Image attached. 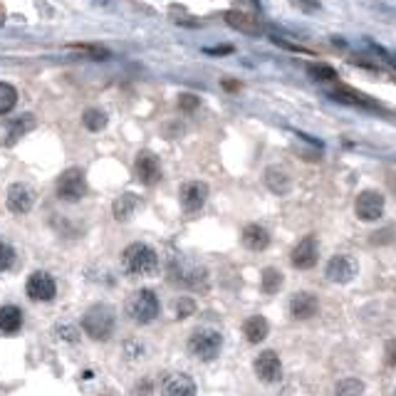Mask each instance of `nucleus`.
I'll return each instance as SVG.
<instances>
[{"instance_id": "nucleus-1", "label": "nucleus", "mask_w": 396, "mask_h": 396, "mask_svg": "<svg viewBox=\"0 0 396 396\" xmlns=\"http://www.w3.org/2000/svg\"><path fill=\"white\" fill-rule=\"evenodd\" d=\"M122 267L129 278H149L159 270V255L147 243H131L122 253Z\"/></svg>"}, {"instance_id": "nucleus-2", "label": "nucleus", "mask_w": 396, "mask_h": 396, "mask_svg": "<svg viewBox=\"0 0 396 396\" xmlns=\"http://www.w3.org/2000/svg\"><path fill=\"white\" fill-rule=\"evenodd\" d=\"M161 312V302H159V295L154 290H149V287H142V290H136L134 295L126 300V314H129L131 322L136 325H151Z\"/></svg>"}, {"instance_id": "nucleus-3", "label": "nucleus", "mask_w": 396, "mask_h": 396, "mask_svg": "<svg viewBox=\"0 0 396 396\" xmlns=\"http://www.w3.org/2000/svg\"><path fill=\"white\" fill-rule=\"evenodd\" d=\"M82 327L89 337L97 339V342H104V339L112 337V332L117 330V314L109 305H95L89 308L82 317Z\"/></svg>"}, {"instance_id": "nucleus-4", "label": "nucleus", "mask_w": 396, "mask_h": 396, "mask_svg": "<svg viewBox=\"0 0 396 396\" xmlns=\"http://www.w3.org/2000/svg\"><path fill=\"white\" fill-rule=\"evenodd\" d=\"M220 349H223V334L211 327H198L191 332L189 337V352L198 361H213L218 359Z\"/></svg>"}, {"instance_id": "nucleus-5", "label": "nucleus", "mask_w": 396, "mask_h": 396, "mask_svg": "<svg viewBox=\"0 0 396 396\" xmlns=\"http://www.w3.org/2000/svg\"><path fill=\"white\" fill-rule=\"evenodd\" d=\"M55 194L62 201H79L87 194V178H84L82 169H67L55 181Z\"/></svg>"}, {"instance_id": "nucleus-6", "label": "nucleus", "mask_w": 396, "mask_h": 396, "mask_svg": "<svg viewBox=\"0 0 396 396\" xmlns=\"http://www.w3.org/2000/svg\"><path fill=\"white\" fill-rule=\"evenodd\" d=\"M169 272H171V280H176V283L184 285V287H194V290H206L208 287V272L198 265L171 261Z\"/></svg>"}, {"instance_id": "nucleus-7", "label": "nucleus", "mask_w": 396, "mask_h": 396, "mask_svg": "<svg viewBox=\"0 0 396 396\" xmlns=\"http://www.w3.org/2000/svg\"><path fill=\"white\" fill-rule=\"evenodd\" d=\"M25 292H28L30 300L50 302V300H55V295H57V283H55V278L50 272L35 270L28 278V283H25Z\"/></svg>"}, {"instance_id": "nucleus-8", "label": "nucleus", "mask_w": 396, "mask_h": 396, "mask_svg": "<svg viewBox=\"0 0 396 396\" xmlns=\"http://www.w3.org/2000/svg\"><path fill=\"white\" fill-rule=\"evenodd\" d=\"M355 213L357 218L364 223H374L384 216V196L379 191H361L355 201Z\"/></svg>"}, {"instance_id": "nucleus-9", "label": "nucleus", "mask_w": 396, "mask_h": 396, "mask_svg": "<svg viewBox=\"0 0 396 396\" xmlns=\"http://www.w3.org/2000/svg\"><path fill=\"white\" fill-rule=\"evenodd\" d=\"M357 272H359V267H357L355 258H349V255H334V258L327 263L325 275H327V280H332V283L347 285L357 278Z\"/></svg>"}, {"instance_id": "nucleus-10", "label": "nucleus", "mask_w": 396, "mask_h": 396, "mask_svg": "<svg viewBox=\"0 0 396 396\" xmlns=\"http://www.w3.org/2000/svg\"><path fill=\"white\" fill-rule=\"evenodd\" d=\"M255 374L261 381L265 384H275L283 379V364H280V357L272 352V349H265L261 355L255 357Z\"/></svg>"}, {"instance_id": "nucleus-11", "label": "nucleus", "mask_w": 396, "mask_h": 396, "mask_svg": "<svg viewBox=\"0 0 396 396\" xmlns=\"http://www.w3.org/2000/svg\"><path fill=\"white\" fill-rule=\"evenodd\" d=\"M134 171H136V178H139L142 184L154 186L161 181V161L156 159L151 151H142L134 161Z\"/></svg>"}, {"instance_id": "nucleus-12", "label": "nucleus", "mask_w": 396, "mask_h": 396, "mask_svg": "<svg viewBox=\"0 0 396 396\" xmlns=\"http://www.w3.org/2000/svg\"><path fill=\"white\" fill-rule=\"evenodd\" d=\"M208 201V186L203 181H189L181 186V208L186 213H198Z\"/></svg>"}, {"instance_id": "nucleus-13", "label": "nucleus", "mask_w": 396, "mask_h": 396, "mask_svg": "<svg viewBox=\"0 0 396 396\" xmlns=\"http://www.w3.org/2000/svg\"><path fill=\"white\" fill-rule=\"evenodd\" d=\"M196 381L184 372L166 374L161 381V396H196Z\"/></svg>"}, {"instance_id": "nucleus-14", "label": "nucleus", "mask_w": 396, "mask_h": 396, "mask_svg": "<svg viewBox=\"0 0 396 396\" xmlns=\"http://www.w3.org/2000/svg\"><path fill=\"white\" fill-rule=\"evenodd\" d=\"M290 261L297 270H310V267H314V263H317V238L314 236L302 238L295 248H292Z\"/></svg>"}, {"instance_id": "nucleus-15", "label": "nucleus", "mask_w": 396, "mask_h": 396, "mask_svg": "<svg viewBox=\"0 0 396 396\" xmlns=\"http://www.w3.org/2000/svg\"><path fill=\"white\" fill-rule=\"evenodd\" d=\"M8 211L10 213H18V216H23V213H28L30 208H32V203H35V194H32V189L25 184H12L10 189H8Z\"/></svg>"}, {"instance_id": "nucleus-16", "label": "nucleus", "mask_w": 396, "mask_h": 396, "mask_svg": "<svg viewBox=\"0 0 396 396\" xmlns=\"http://www.w3.org/2000/svg\"><path fill=\"white\" fill-rule=\"evenodd\" d=\"M223 20L231 25L233 30L243 32V35H250V37H258L263 32V25L261 20L255 15H248V12H241V10H228L223 12Z\"/></svg>"}, {"instance_id": "nucleus-17", "label": "nucleus", "mask_w": 396, "mask_h": 396, "mask_svg": "<svg viewBox=\"0 0 396 396\" xmlns=\"http://www.w3.org/2000/svg\"><path fill=\"white\" fill-rule=\"evenodd\" d=\"M319 310V302L312 292H295L290 300V314L295 319H310Z\"/></svg>"}, {"instance_id": "nucleus-18", "label": "nucleus", "mask_w": 396, "mask_h": 396, "mask_svg": "<svg viewBox=\"0 0 396 396\" xmlns=\"http://www.w3.org/2000/svg\"><path fill=\"white\" fill-rule=\"evenodd\" d=\"M243 245L248 250H255V253H261V250H265L267 245H270V233L263 228V225L258 223H250L243 228V236H241Z\"/></svg>"}, {"instance_id": "nucleus-19", "label": "nucleus", "mask_w": 396, "mask_h": 396, "mask_svg": "<svg viewBox=\"0 0 396 396\" xmlns=\"http://www.w3.org/2000/svg\"><path fill=\"white\" fill-rule=\"evenodd\" d=\"M265 186L272 194L285 196V194H290L292 178L290 173L285 171V169H280V166H270V169H265Z\"/></svg>"}, {"instance_id": "nucleus-20", "label": "nucleus", "mask_w": 396, "mask_h": 396, "mask_svg": "<svg viewBox=\"0 0 396 396\" xmlns=\"http://www.w3.org/2000/svg\"><path fill=\"white\" fill-rule=\"evenodd\" d=\"M23 327V310L18 305H3L0 308V334H15Z\"/></svg>"}, {"instance_id": "nucleus-21", "label": "nucleus", "mask_w": 396, "mask_h": 396, "mask_svg": "<svg viewBox=\"0 0 396 396\" xmlns=\"http://www.w3.org/2000/svg\"><path fill=\"white\" fill-rule=\"evenodd\" d=\"M267 332H270V325H267V319L263 314H253V317L245 319V325H243V334L248 339L250 344H258L267 337Z\"/></svg>"}, {"instance_id": "nucleus-22", "label": "nucleus", "mask_w": 396, "mask_h": 396, "mask_svg": "<svg viewBox=\"0 0 396 396\" xmlns=\"http://www.w3.org/2000/svg\"><path fill=\"white\" fill-rule=\"evenodd\" d=\"M139 208H142V198H139V196L122 194L117 201H114L112 213H114V218H117V220H129L131 216L139 211Z\"/></svg>"}, {"instance_id": "nucleus-23", "label": "nucleus", "mask_w": 396, "mask_h": 396, "mask_svg": "<svg viewBox=\"0 0 396 396\" xmlns=\"http://www.w3.org/2000/svg\"><path fill=\"white\" fill-rule=\"evenodd\" d=\"M332 97L337 102H344V104H352V106H364V109H379V104L374 100H369L367 95H361L357 89H349V87H339L332 92Z\"/></svg>"}, {"instance_id": "nucleus-24", "label": "nucleus", "mask_w": 396, "mask_h": 396, "mask_svg": "<svg viewBox=\"0 0 396 396\" xmlns=\"http://www.w3.org/2000/svg\"><path fill=\"white\" fill-rule=\"evenodd\" d=\"M32 126H35V117H32V114H23V117H20L18 122H15V124H10V129H8L6 144L10 147V144L15 142V139H20L23 134H28V131L32 129Z\"/></svg>"}, {"instance_id": "nucleus-25", "label": "nucleus", "mask_w": 396, "mask_h": 396, "mask_svg": "<svg viewBox=\"0 0 396 396\" xmlns=\"http://www.w3.org/2000/svg\"><path fill=\"white\" fill-rule=\"evenodd\" d=\"M261 287H263V292H267V295H275V292L283 287V272L275 270V267H265V270H263Z\"/></svg>"}, {"instance_id": "nucleus-26", "label": "nucleus", "mask_w": 396, "mask_h": 396, "mask_svg": "<svg viewBox=\"0 0 396 396\" xmlns=\"http://www.w3.org/2000/svg\"><path fill=\"white\" fill-rule=\"evenodd\" d=\"M18 102V92L8 82H0V114H8Z\"/></svg>"}, {"instance_id": "nucleus-27", "label": "nucleus", "mask_w": 396, "mask_h": 396, "mask_svg": "<svg viewBox=\"0 0 396 396\" xmlns=\"http://www.w3.org/2000/svg\"><path fill=\"white\" fill-rule=\"evenodd\" d=\"M334 391H337V396H361L364 394V384H361L359 379L349 377V379H342Z\"/></svg>"}, {"instance_id": "nucleus-28", "label": "nucleus", "mask_w": 396, "mask_h": 396, "mask_svg": "<svg viewBox=\"0 0 396 396\" xmlns=\"http://www.w3.org/2000/svg\"><path fill=\"white\" fill-rule=\"evenodd\" d=\"M82 119H84V126H87L89 131H102L106 126V114L102 112V109H87Z\"/></svg>"}, {"instance_id": "nucleus-29", "label": "nucleus", "mask_w": 396, "mask_h": 396, "mask_svg": "<svg viewBox=\"0 0 396 396\" xmlns=\"http://www.w3.org/2000/svg\"><path fill=\"white\" fill-rule=\"evenodd\" d=\"M70 50H75V53H84L87 57H95V59L109 57V50L100 48V45H84V42H77V45H70Z\"/></svg>"}, {"instance_id": "nucleus-30", "label": "nucleus", "mask_w": 396, "mask_h": 396, "mask_svg": "<svg viewBox=\"0 0 396 396\" xmlns=\"http://www.w3.org/2000/svg\"><path fill=\"white\" fill-rule=\"evenodd\" d=\"M12 265H15V248L10 243L0 241V272L10 270Z\"/></svg>"}, {"instance_id": "nucleus-31", "label": "nucleus", "mask_w": 396, "mask_h": 396, "mask_svg": "<svg viewBox=\"0 0 396 396\" xmlns=\"http://www.w3.org/2000/svg\"><path fill=\"white\" fill-rule=\"evenodd\" d=\"M308 70L314 79H319V82H332V79H337V72L332 70L330 65H317V62H314V65H310Z\"/></svg>"}, {"instance_id": "nucleus-32", "label": "nucleus", "mask_w": 396, "mask_h": 396, "mask_svg": "<svg viewBox=\"0 0 396 396\" xmlns=\"http://www.w3.org/2000/svg\"><path fill=\"white\" fill-rule=\"evenodd\" d=\"M55 334H57L62 342H77L79 339L77 327H72V325H59L57 330H55Z\"/></svg>"}, {"instance_id": "nucleus-33", "label": "nucleus", "mask_w": 396, "mask_h": 396, "mask_svg": "<svg viewBox=\"0 0 396 396\" xmlns=\"http://www.w3.org/2000/svg\"><path fill=\"white\" fill-rule=\"evenodd\" d=\"M198 104H201V100L196 95H181L178 97V109L181 112H186V114H191L194 109H198Z\"/></svg>"}, {"instance_id": "nucleus-34", "label": "nucleus", "mask_w": 396, "mask_h": 396, "mask_svg": "<svg viewBox=\"0 0 396 396\" xmlns=\"http://www.w3.org/2000/svg\"><path fill=\"white\" fill-rule=\"evenodd\" d=\"M194 310H196V302L191 300V297H181V300H178V317L181 319L189 317Z\"/></svg>"}, {"instance_id": "nucleus-35", "label": "nucleus", "mask_w": 396, "mask_h": 396, "mask_svg": "<svg viewBox=\"0 0 396 396\" xmlns=\"http://www.w3.org/2000/svg\"><path fill=\"white\" fill-rule=\"evenodd\" d=\"M386 364H389V367H396V339H389V342H386Z\"/></svg>"}, {"instance_id": "nucleus-36", "label": "nucleus", "mask_w": 396, "mask_h": 396, "mask_svg": "<svg viewBox=\"0 0 396 396\" xmlns=\"http://www.w3.org/2000/svg\"><path fill=\"white\" fill-rule=\"evenodd\" d=\"M225 53H233L231 45H223V48H211V50H206V55H216V57H220V55H225Z\"/></svg>"}, {"instance_id": "nucleus-37", "label": "nucleus", "mask_w": 396, "mask_h": 396, "mask_svg": "<svg viewBox=\"0 0 396 396\" xmlns=\"http://www.w3.org/2000/svg\"><path fill=\"white\" fill-rule=\"evenodd\" d=\"M295 3H300V6L305 8V10H317V8H319L317 0H295Z\"/></svg>"}, {"instance_id": "nucleus-38", "label": "nucleus", "mask_w": 396, "mask_h": 396, "mask_svg": "<svg viewBox=\"0 0 396 396\" xmlns=\"http://www.w3.org/2000/svg\"><path fill=\"white\" fill-rule=\"evenodd\" d=\"M3 23H6V8L0 6V25H3Z\"/></svg>"}]
</instances>
